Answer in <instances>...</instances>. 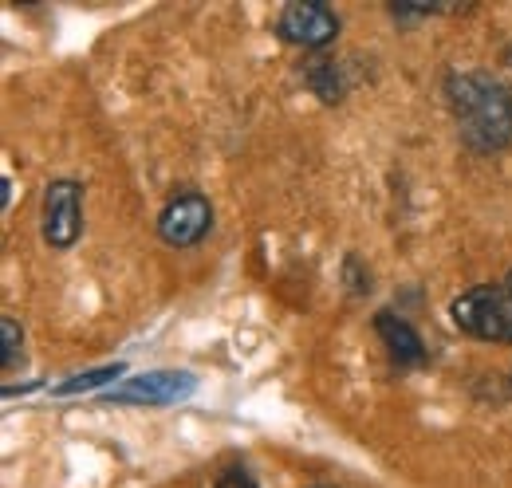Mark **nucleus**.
I'll list each match as a JSON object with an SVG mask.
<instances>
[{
  "label": "nucleus",
  "instance_id": "423d86ee",
  "mask_svg": "<svg viewBox=\"0 0 512 488\" xmlns=\"http://www.w3.org/2000/svg\"><path fill=\"white\" fill-rule=\"evenodd\" d=\"M276 36L284 44H292V48L320 52L339 36V16L320 0H292L276 16Z\"/></svg>",
  "mask_w": 512,
  "mask_h": 488
},
{
  "label": "nucleus",
  "instance_id": "4468645a",
  "mask_svg": "<svg viewBox=\"0 0 512 488\" xmlns=\"http://www.w3.org/2000/svg\"><path fill=\"white\" fill-rule=\"evenodd\" d=\"M509 378H512V370H509Z\"/></svg>",
  "mask_w": 512,
  "mask_h": 488
},
{
  "label": "nucleus",
  "instance_id": "9b49d317",
  "mask_svg": "<svg viewBox=\"0 0 512 488\" xmlns=\"http://www.w3.org/2000/svg\"><path fill=\"white\" fill-rule=\"evenodd\" d=\"M217 488H260V485H256V477L245 465H233V469H225V473L217 477Z\"/></svg>",
  "mask_w": 512,
  "mask_h": 488
},
{
  "label": "nucleus",
  "instance_id": "ddd939ff",
  "mask_svg": "<svg viewBox=\"0 0 512 488\" xmlns=\"http://www.w3.org/2000/svg\"><path fill=\"white\" fill-rule=\"evenodd\" d=\"M308 488H335V485H308Z\"/></svg>",
  "mask_w": 512,
  "mask_h": 488
},
{
  "label": "nucleus",
  "instance_id": "0eeeda50",
  "mask_svg": "<svg viewBox=\"0 0 512 488\" xmlns=\"http://www.w3.org/2000/svg\"><path fill=\"white\" fill-rule=\"evenodd\" d=\"M375 331H379V339H383L386 355L398 366L426 363V343H422V335L414 331V323H406L402 315L379 311V315H375Z\"/></svg>",
  "mask_w": 512,
  "mask_h": 488
},
{
  "label": "nucleus",
  "instance_id": "7ed1b4c3",
  "mask_svg": "<svg viewBox=\"0 0 512 488\" xmlns=\"http://www.w3.org/2000/svg\"><path fill=\"white\" fill-rule=\"evenodd\" d=\"M40 237L52 252H67L83 237V185L56 178L44 185L40 201Z\"/></svg>",
  "mask_w": 512,
  "mask_h": 488
},
{
  "label": "nucleus",
  "instance_id": "f8f14e48",
  "mask_svg": "<svg viewBox=\"0 0 512 488\" xmlns=\"http://www.w3.org/2000/svg\"><path fill=\"white\" fill-rule=\"evenodd\" d=\"M501 63H509V67H512V44H505V52H501Z\"/></svg>",
  "mask_w": 512,
  "mask_h": 488
},
{
  "label": "nucleus",
  "instance_id": "39448f33",
  "mask_svg": "<svg viewBox=\"0 0 512 488\" xmlns=\"http://www.w3.org/2000/svg\"><path fill=\"white\" fill-rule=\"evenodd\" d=\"M213 229V205L197 189H178L158 213V237L170 248H193Z\"/></svg>",
  "mask_w": 512,
  "mask_h": 488
},
{
  "label": "nucleus",
  "instance_id": "f03ea898",
  "mask_svg": "<svg viewBox=\"0 0 512 488\" xmlns=\"http://www.w3.org/2000/svg\"><path fill=\"white\" fill-rule=\"evenodd\" d=\"M449 319L461 335L481 343H512V268L497 284H477L449 304Z\"/></svg>",
  "mask_w": 512,
  "mask_h": 488
},
{
  "label": "nucleus",
  "instance_id": "f257e3e1",
  "mask_svg": "<svg viewBox=\"0 0 512 488\" xmlns=\"http://www.w3.org/2000/svg\"><path fill=\"white\" fill-rule=\"evenodd\" d=\"M446 107L457 134L477 154H497L512 142V87L493 71H453L446 75Z\"/></svg>",
  "mask_w": 512,
  "mask_h": 488
},
{
  "label": "nucleus",
  "instance_id": "6e6552de",
  "mask_svg": "<svg viewBox=\"0 0 512 488\" xmlns=\"http://www.w3.org/2000/svg\"><path fill=\"white\" fill-rule=\"evenodd\" d=\"M304 83L312 87V95H320L323 103H339L347 83H343V67L327 56H316V60L304 63Z\"/></svg>",
  "mask_w": 512,
  "mask_h": 488
},
{
  "label": "nucleus",
  "instance_id": "9d476101",
  "mask_svg": "<svg viewBox=\"0 0 512 488\" xmlns=\"http://www.w3.org/2000/svg\"><path fill=\"white\" fill-rule=\"evenodd\" d=\"M0 339H4V370H16L24 359V327L12 315H0Z\"/></svg>",
  "mask_w": 512,
  "mask_h": 488
},
{
  "label": "nucleus",
  "instance_id": "1a4fd4ad",
  "mask_svg": "<svg viewBox=\"0 0 512 488\" xmlns=\"http://www.w3.org/2000/svg\"><path fill=\"white\" fill-rule=\"evenodd\" d=\"M123 374H127V366H123V363L95 366V370H83V374H75V378L60 382L52 394H56V398H71V394H91V390H99V386H107V382H115V378H123Z\"/></svg>",
  "mask_w": 512,
  "mask_h": 488
},
{
  "label": "nucleus",
  "instance_id": "20e7f679",
  "mask_svg": "<svg viewBox=\"0 0 512 488\" xmlns=\"http://www.w3.org/2000/svg\"><path fill=\"white\" fill-rule=\"evenodd\" d=\"M197 394V374L190 370H142L134 378H123L103 394L111 406H178Z\"/></svg>",
  "mask_w": 512,
  "mask_h": 488
}]
</instances>
